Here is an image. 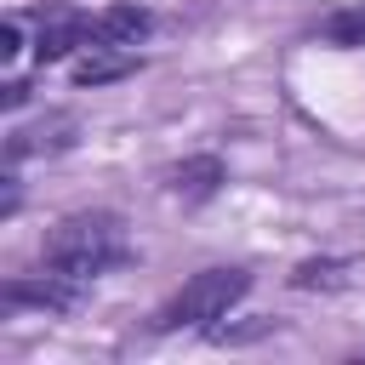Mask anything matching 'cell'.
<instances>
[{
    "label": "cell",
    "mask_w": 365,
    "mask_h": 365,
    "mask_svg": "<svg viewBox=\"0 0 365 365\" xmlns=\"http://www.w3.org/2000/svg\"><path fill=\"white\" fill-rule=\"evenodd\" d=\"M74 46H91V11L46 6V11H40V34H34V57H40V63H57V57H68Z\"/></svg>",
    "instance_id": "obj_3"
},
{
    "label": "cell",
    "mask_w": 365,
    "mask_h": 365,
    "mask_svg": "<svg viewBox=\"0 0 365 365\" xmlns=\"http://www.w3.org/2000/svg\"><path fill=\"white\" fill-rule=\"evenodd\" d=\"M40 257H46L51 274L86 285V279H97V274H108L114 262L131 257V245H125V222H120L114 211H74V217H63V222L46 234Z\"/></svg>",
    "instance_id": "obj_1"
},
{
    "label": "cell",
    "mask_w": 365,
    "mask_h": 365,
    "mask_svg": "<svg viewBox=\"0 0 365 365\" xmlns=\"http://www.w3.org/2000/svg\"><path fill=\"white\" fill-rule=\"evenodd\" d=\"M342 279H348V262H336V257L297 262V274H291V285H297V291H319V285H325V291H336Z\"/></svg>",
    "instance_id": "obj_8"
},
{
    "label": "cell",
    "mask_w": 365,
    "mask_h": 365,
    "mask_svg": "<svg viewBox=\"0 0 365 365\" xmlns=\"http://www.w3.org/2000/svg\"><path fill=\"white\" fill-rule=\"evenodd\" d=\"M319 34L331 46H365V6H348V11H331L319 23Z\"/></svg>",
    "instance_id": "obj_9"
},
{
    "label": "cell",
    "mask_w": 365,
    "mask_h": 365,
    "mask_svg": "<svg viewBox=\"0 0 365 365\" xmlns=\"http://www.w3.org/2000/svg\"><path fill=\"white\" fill-rule=\"evenodd\" d=\"M245 291H251V274H245V268H205V274H194V279H188V285L154 314V331L211 325V319H222Z\"/></svg>",
    "instance_id": "obj_2"
},
{
    "label": "cell",
    "mask_w": 365,
    "mask_h": 365,
    "mask_svg": "<svg viewBox=\"0 0 365 365\" xmlns=\"http://www.w3.org/2000/svg\"><path fill=\"white\" fill-rule=\"evenodd\" d=\"M137 51L131 46H91L80 63H74V86H108V80H125L137 74Z\"/></svg>",
    "instance_id": "obj_7"
},
{
    "label": "cell",
    "mask_w": 365,
    "mask_h": 365,
    "mask_svg": "<svg viewBox=\"0 0 365 365\" xmlns=\"http://www.w3.org/2000/svg\"><path fill=\"white\" fill-rule=\"evenodd\" d=\"M23 97H29V86H23V80H11V86H6V108H23Z\"/></svg>",
    "instance_id": "obj_11"
},
{
    "label": "cell",
    "mask_w": 365,
    "mask_h": 365,
    "mask_svg": "<svg viewBox=\"0 0 365 365\" xmlns=\"http://www.w3.org/2000/svg\"><path fill=\"white\" fill-rule=\"evenodd\" d=\"M17 51H23V34H17V23H6V29H0V57L11 63Z\"/></svg>",
    "instance_id": "obj_10"
},
{
    "label": "cell",
    "mask_w": 365,
    "mask_h": 365,
    "mask_svg": "<svg viewBox=\"0 0 365 365\" xmlns=\"http://www.w3.org/2000/svg\"><path fill=\"white\" fill-rule=\"evenodd\" d=\"M148 29H154V17L131 0H120V6H103L91 17V46H137Z\"/></svg>",
    "instance_id": "obj_6"
},
{
    "label": "cell",
    "mask_w": 365,
    "mask_h": 365,
    "mask_svg": "<svg viewBox=\"0 0 365 365\" xmlns=\"http://www.w3.org/2000/svg\"><path fill=\"white\" fill-rule=\"evenodd\" d=\"M222 182H228V171H222L217 154H194V160H182V165L165 171V194H177V200H188V205L211 200Z\"/></svg>",
    "instance_id": "obj_4"
},
{
    "label": "cell",
    "mask_w": 365,
    "mask_h": 365,
    "mask_svg": "<svg viewBox=\"0 0 365 365\" xmlns=\"http://www.w3.org/2000/svg\"><path fill=\"white\" fill-rule=\"evenodd\" d=\"M6 308H23V302H34V308H46V314H63V308H74V297H80V279H63V274H51L46 268V279H6Z\"/></svg>",
    "instance_id": "obj_5"
}]
</instances>
